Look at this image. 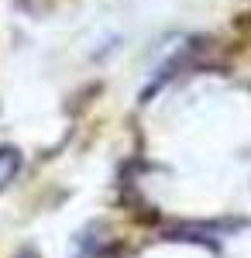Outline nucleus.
Listing matches in <instances>:
<instances>
[{"instance_id":"obj_1","label":"nucleus","mask_w":251,"mask_h":258,"mask_svg":"<svg viewBox=\"0 0 251 258\" xmlns=\"http://www.w3.org/2000/svg\"><path fill=\"white\" fill-rule=\"evenodd\" d=\"M18 172H21V152L11 148V145H4V148H0V189H4L7 182H14Z\"/></svg>"},{"instance_id":"obj_2","label":"nucleus","mask_w":251,"mask_h":258,"mask_svg":"<svg viewBox=\"0 0 251 258\" xmlns=\"http://www.w3.org/2000/svg\"><path fill=\"white\" fill-rule=\"evenodd\" d=\"M14 258H41V255H38V251H35V248H21V251H18V255H14Z\"/></svg>"}]
</instances>
